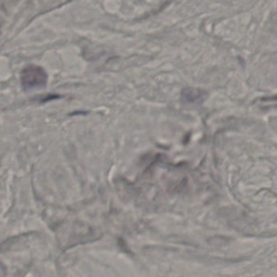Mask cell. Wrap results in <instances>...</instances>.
Segmentation results:
<instances>
[{
  "mask_svg": "<svg viewBox=\"0 0 277 277\" xmlns=\"http://www.w3.org/2000/svg\"><path fill=\"white\" fill-rule=\"evenodd\" d=\"M47 74L42 67L28 65L21 73V83L23 90H38L46 86Z\"/></svg>",
  "mask_w": 277,
  "mask_h": 277,
  "instance_id": "6da1fadb",
  "label": "cell"
},
{
  "mask_svg": "<svg viewBox=\"0 0 277 277\" xmlns=\"http://www.w3.org/2000/svg\"><path fill=\"white\" fill-rule=\"evenodd\" d=\"M261 104L264 107H268V106H277V96H273V97H266V98L260 99Z\"/></svg>",
  "mask_w": 277,
  "mask_h": 277,
  "instance_id": "7a4b0ae2",
  "label": "cell"
}]
</instances>
